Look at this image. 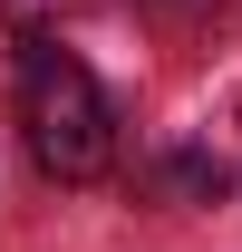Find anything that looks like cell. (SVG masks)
<instances>
[{
    "label": "cell",
    "mask_w": 242,
    "mask_h": 252,
    "mask_svg": "<svg viewBox=\"0 0 242 252\" xmlns=\"http://www.w3.org/2000/svg\"><path fill=\"white\" fill-rule=\"evenodd\" d=\"M20 136H30L39 175H59V185H88V175H107V156H117L107 88L88 78L78 49H59V39H39V30H30V49H20Z\"/></svg>",
    "instance_id": "cell-1"
},
{
    "label": "cell",
    "mask_w": 242,
    "mask_h": 252,
    "mask_svg": "<svg viewBox=\"0 0 242 252\" xmlns=\"http://www.w3.org/2000/svg\"><path fill=\"white\" fill-rule=\"evenodd\" d=\"M0 10H10V20H30V30H39L49 10H68V0H0Z\"/></svg>",
    "instance_id": "cell-2"
},
{
    "label": "cell",
    "mask_w": 242,
    "mask_h": 252,
    "mask_svg": "<svg viewBox=\"0 0 242 252\" xmlns=\"http://www.w3.org/2000/svg\"><path fill=\"white\" fill-rule=\"evenodd\" d=\"M146 10H204V0H146Z\"/></svg>",
    "instance_id": "cell-3"
}]
</instances>
